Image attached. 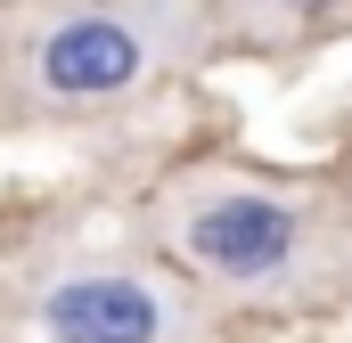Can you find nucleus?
<instances>
[{
	"label": "nucleus",
	"mask_w": 352,
	"mask_h": 343,
	"mask_svg": "<svg viewBox=\"0 0 352 343\" xmlns=\"http://www.w3.org/2000/svg\"><path fill=\"white\" fill-rule=\"evenodd\" d=\"M197 303L180 278L115 254H74L33 286V319L50 343H188Z\"/></svg>",
	"instance_id": "3"
},
{
	"label": "nucleus",
	"mask_w": 352,
	"mask_h": 343,
	"mask_svg": "<svg viewBox=\"0 0 352 343\" xmlns=\"http://www.w3.org/2000/svg\"><path fill=\"white\" fill-rule=\"evenodd\" d=\"M156 237L180 261V278L197 294H221V303L295 311V303H311L336 278L328 221L303 196L263 188V180H230V172L173 180L164 204H156Z\"/></svg>",
	"instance_id": "1"
},
{
	"label": "nucleus",
	"mask_w": 352,
	"mask_h": 343,
	"mask_svg": "<svg viewBox=\"0 0 352 343\" xmlns=\"http://www.w3.org/2000/svg\"><path fill=\"white\" fill-rule=\"evenodd\" d=\"M205 41L197 0H50L8 41V82L25 106L98 115L115 98H140Z\"/></svg>",
	"instance_id": "2"
}]
</instances>
